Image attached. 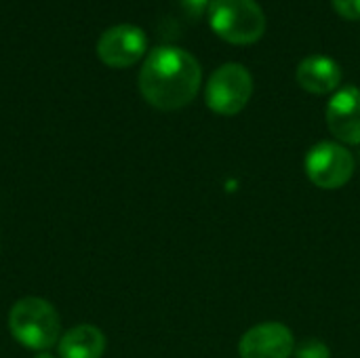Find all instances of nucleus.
<instances>
[{
	"label": "nucleus",
	"instance_id": "obj_14",
	"mask_svg": "<svg viewBox=\"0 0 360 358\" xmlns=\"http://www.w3.org/2000/svg\"><path fill=\"white\" fill-rule=\"evenodd\" d=\"M34 358H55V357H51V354H46V352H40L38 357H34Z\"/></svg>",
	"mask_w": 360,
	"mask_h": 358
},
{
	"label": "nucleus",
	"instance_id": "obj_7",
	"mask_svg": "<svg viewBox=\"0 0 360 358\" xmlns=\"http://www.w3.org/2000/svg\"><path fill=\"white\" fill-rule=\"evenodd\" d=\"M295 350V340L283 323H264L249 329L240 344V358H289Z\"/></svg>",
	"mask_w": 360,
	"mask_h": 358
},
{
	"label": "nucleus",
	"instance_id": "obj_5",
	"mask_svg": "<svg viewBox=\"0 0 360 358\" xmlns=\"http://www.w3.org/2000/svg\"><path fill=\"white\" fill-rule=\"evenodd\" d=\"M354 156L342 143L321 141L306 154V175L323 190H338L354 175Z\"/></svg>",
	"mask_w": 360,
	"mask_h": 358
},
{
	"label": "nucleus",
	"instance_id": "obj_13",
	"mask_svg": "<svg viewBox=\"0 0 360 358\" xmlns=\"http://www.w3.org/2000/svg\"><path fill=\"white\" fill-rule=\"evenodd\" d=\"M181 4L186 6V11L190 13V15H200L202 11H207L209 8V4H211V0H181Z\"/></svg>",
	"mask_w": 360,
	"mask_h": 358
},
{
	"label": "nucleus",
	"instance_id": "obj_3",
	"mask_svg": "<svg viewBox=\"0 0 360 358\" xmlns=\"http://www.w3.org/2000/svg\"><path fill=\"white\" fill-rule=\"evenodd\" d=\"M209 23L230 44H253L266 32V15L257 0H211Z\"/></svg>",
	"mask_w": 360,
	"mask_h": 358
},
{
	"label": "nucleus",
	"instance_id": "obj_6",
	"mask_svg": "<svg viewBox=\"0 0 360 358\" xmlns=\"http://www.w3.org/2000/svg\"><path fill=\"white\" fill-rule=\"evenodd\" d=\"M148 49V36L133 23L108 27L97 40V55L110 68H129L137 63Z\"/></svg>",
	"mask_w": 360,
	"mask_h": 358
},
{
	"label": "nucleus",
	"instance_id": "obj_2",
	"mask_svg": "<svg viewBox=\"0 0 360 358\" xmlns=\"http://www.w3.org/2000/svg\"><path fill=\"white\" fill-rule=\"evenodd\" d=\"M11 335L30 350H49L61 338V319L42 298H23L8 312Z\"/></svg>",
	"mask_w": 360,
	"mask_h": 358
},
{
	"label": "nucleus",
	"instance_id": "obj_10",
	"mask_svg": "<svg viewBox=\"0 0 360 358\" xmlns=\"http://www.w3.org/2000/svg\"><path fill=\"white\" fill-rule=\"evenodd\" d=\"M61 358H101L105 352V335L93 325H76L59 338Z\"/></svg>",
	"mask_w": 360,
	"mask_h": 358
},
{
	"label": "nucleus",
	"instance_id": "obj_8",
	"mask_svg": "<svg viewBox=\"0 0 360 358\" xmlns=\"http://www.w3.org/2000/svg\"><path fill=\"white\" fill-rule=\"evenodd\" d=\"M327 127L344 143H360V89L344 87L327 103Z\"/></svg>",
	"mask_w": 360,
	"mask_h": 358
},
{
	"label": "nucleus",
	"instance_id": "obj_11",
	"mask_svg": "<svg viewBox=\"0 0 360 358\" xmlns=\"http://www.w3.org/2000/svg\"><path fill=\"white\" fill-rule=\"evenodd\" d=\"M331 352L321 340H306L295 348V358H329Z\"/></svg>",
	"mask_w": 360,
	"mask_h": 358
},
{
	"label": "nucleus",
	"instance_id": "obj_4",
	"mask_svg": "<svg viewBox=\"0 0 360 358\" xmlns=\"http://www.w3.org/2000/svg\"><path fill=\"white\" fill-rule=\"evenodd\" d=\"M253 95V76L240 63H224L219 65L205 89L207 106L221 116H234L243 112Z\"/></svg>",
	"mask_w": 360,
	"mask_h": 358
},
{
	"label": "nucleus",
	"instance_id": "obj_9",
	"mask_svg": "<svg viewBox=\"0 0 360 358\" xmlns=\"http://www.w3.org/2000/svg\"><path fill=\"white\" fill-rule=\"evenodd\" d=\"M295 78L300 87L314 95L333 93L342 82V68L333 57L327 55H310L304 57L295 70Z\"/></svg>",
	"mask_w": 360,
	"mask_h": 358
},
{
	"label": "nucleus",
	"instance_id": "obj_1",
	"mask_svg": "<svg viewBox=\"0 0 360 358\" xmlns=\"http://www.w3.org/2000/svg\"><path fill=\"white\" fill-rule=\"evenodd\" d=\"M202 70L198 59L179 46H156L139 70L143 99L162 112L186 108L198 93Z\"/></svg>",
	"mask_w": 360,
	"mask_h": 358
},
{
	"label": "nucleus",
	"instance_id": "obj_12",
	"mask_svg": "<svg viewBox=\"0 0 360 358\" xmlns=\"http://www.w3.org/2000/svg\"><path fill=\"white\" fill-rule=\"evenodd\" d=\"M331 2L342 17L352 19V21L360 19V0H331Z\"/></svg>",
	"mask_w": 360,
	"mask_h": 358
}]
</instances>
